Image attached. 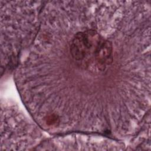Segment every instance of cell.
Returning a JSON list of instances; mask_svg holds the SVG:
<instances>
[{"instance_id":"cell-1","label":"cell","mask_w":151,"mask_h":151,"mask_svg":"<svg viewBox=\"0 0 151 151\" xmlns=\"http://www.w3.org/2000/svg\"><path fill=\"white\" fill-rule=\"evenodd\" d=\"M31 60L47 62L31 67H51L32 71L42 72L32 76L33 80L52 77L37 86L61 81L57 87L62 84L65 90L84 80L79 94L90 84L91 98L93 85V98L103 108L104 99L109 100L114 88L118 92V87L123 90V85H129L138 90L143 77L139 57L125 33L103 6L92 2L70 8L50 24L36 41Z\"/></svg>"}]
</instances>
